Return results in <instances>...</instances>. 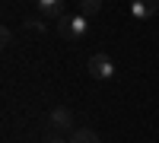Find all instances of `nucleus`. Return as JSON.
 Listing matches in <instances>:
<instances>
[{"instance_id":"nucleus-7","label":"nucleus","mask_w":159,"mask_h":143,"mask_svg":"<svg viewBox=\"0 0 159 143\" xmlns=\"http://www.w3.org/2000/svg\"><path fill=\"white\" fill-rule=\"evenodd\" d=\"M102 10V0H80V16H96V13Z\"/></svg>"},{"instance_id":"nucleus-2","label":"nucleus","mask_w":159,"mask_h":143,"mask_svg":"<svg viewBox=\"0 0 159 143\" xmlns=\"http://www.w3.org/2000/svg\"><path fill=\"white\" fill-rule=\"evenodd\" d=\"M89 73L96 76V80H111L115 76V60L108 54H92L89 57Z\"/></svg>"},{"instance_id":"nucleus-6","label":"nucleus","mask_w":159,"mask_h":143,"mask_svg":"<svg viewBox=\"0 0 159 143\" xmlns=\"http://www.w3.org/2000/svg\"><path fill=\"white\" fill-rule=\"evenodd\" d=\"M70 143H99V137L92 131H86V127H76V131L70 134Z\"/></svg>"},{"instance_id":"nucleus-4","label":"nucleus","mask_w":159,"mask_h":143,"mask_svg":"<svg viewBox=\"0 0 159 143\" xmlns=\"http://www.w3.org/2000/svg\"><path fill=\"white\" fill-rule=\"evenodd\" d=\"M38 10L45 19H64V0H38Z\"/></svg>"},{"instance_id":"nucleus-5","label":"nucleus","mask_w":159,"mask_h":143,"mask_svg":"<svg viewBox=\"0 0 159 143\" xmlns=\"http://www.w3.org/2000/svg\"><path fill=\"white\" fill-rule=\"evenodd\" d=\"M48 121H51V127H57V131H64V127H70V124H73V114H70V108H54Z\"/></svg>"},{"instance_id":"nucleus-8","label":"nucleus","mask_w":159,"mask_h":143,"mask_svg":"<svg viewBox=\"0 0 159 143\" xmlns=\"http://www.w3.org/2000/svg\"><path fill=\"white\" fill-rule=\"evenodd\" d=\"M25 29H29V32H42V29H45V22H42V19H35V16H29V19H25Z\"/></svg>"},{"instance_id":"nucleus-3","label":"nucleus","mask_w":159,"mask_h":143,"mask_svg":"<svg viewBox=\"0 0 159 143\" xmlns=\"http://www.w3.org/2000/svg\"><path fill=\"white\" fill-rule=\"evenodd\" d=\"M159 10V0H130V16L134 19H150Z\"/></svg>"},{"instance_id":"nucleus-10","label":"nucleus","mask_w":159,"mask_h":143,"mask_svg":"<svg viewBox=\"0 0 159 143\" xmlns=\"http://www.w3.org/2000/svg\"><path fill=\"white\" fill-rule=\"evenodd\" d=\"M48 143H70V140H61V137H51Z\"/></svg>"},{"instance_id":"nucleus-9","label":"nucleus","mask_w":159,"mask_h":143,"mask_svg":"<svg viewBox=\"0 0 159 143\" xmlns=\"http://www.w3.org/2000/svg\"><path fill=\"white\" fill-rule=\"evenodd\" d=\"M0 38H3V45H7V48L13 45V32H10V29H3V32H0Z\"/></svg>"},{"instance_id":"nucleus-1","label":"nucleus","mask_w":159,"mask_h":143,"mask_svg":"<svg viewBox=\"0 0 159 143\" xmlns=\"http://www.w3.org/2000/svg\"><path fill=\"white\" fill-rule=\"evenodd\" d=\"M89 32V19L86 16H64L57 22V35L67 38V42H83Z\"/></svg>"}]
</instances>
